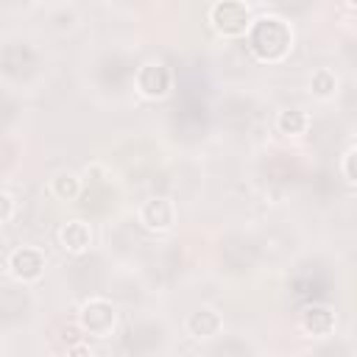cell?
Listing matches in <instances>:
<instances>
[{
  "mask_svg": "<svg viewBox=\"0 0 357 357\" xmlns=\"http://www.w3.org/2000/svg\"><path fill=\"white\" fill-rule=\"evenodd\" d=\"M137 84H139V89H142L145 95H165L167 86H170V75H167L165 67H159V64H148V67L139 70Z\"/></svg>",
  "mask_w": 357,
  "mask_h": 357,
  "instance_id": "3",
  "label": "cell"
},
{
  "mask_svg": "<svg viewBox=\"0 0 357 357\" xmlns=\"http://www.w3.org/2000/svg\"><path fill=\"white\" fill-rule=\"evenodd\" d=\"M56 192H59V195H73V192H75V181H73L70 176L59 178V181H56Z\"/></svg>",
  "mask_w": 357,
  "mask_h": 357,
  "instance_id": "11",
  "label": "cell"
},
{
  "mask_svg": "<svg viewBox=\"0 0 357 357\" xmlns=\"http://www.w3.org/2000/svg\"><path fill=\"white\" fill-rule=\"evenodd\" d=\"M304 126V117L298 112H290V114H282V128L284 131H298Z\"/></svg>",
  "mask_w": 357,
  "mask_h": 357,
  "instance_id": "10",
  "label": "cell"
},
{
  "mask_svg": "<svg viewBox=\"0 0 357 357\" xmlns=\"http://www.w3.org/2000/svg\"><path fill=\"white\" fill-rule=\"evenodd\" d=\"M11 265H14L17 276L33 279V276H39V271H42V257H39L36 251H28V248H25V251H17V254H14Z\"/></svg>",
  "mask_w": 357,
  "mask_h": 357,
  "instance_id": "6",
  "label": "cell"
},
{
  "mask_svg": "<svg viewBox=\"0 0 357 357\" xmlns=\"http://www.w3.org/2000/svg\"><path fill=\"white\" fill-rule=\"evenodd\" d=\"M190 329L195 332V335H212L215 329H218V318L212 315V312H198V315H192V321H190Z\"/></svg>",
  "mask_w": 357,
  "mask_h": 357,
  "instance_id": "8",
  "label": "cell"
},
{
  "mask_svg": "<svg viewBox=\"0 0 357 357\" xmlns=\"http://www.w3.org/2000/svg\"><path fill=\"white\" fill-rule=\"evenodd\" d=\"M142 220H145L148 226H153V229H167L170 220H173V209H170L167 201L153 198V201L145 204V209H142Z\"/></svg>",
  "mask_w": 357,
  "mask_h": 357,
  "instance_id": "5",
  "label": "cell"
},
{
  "mask_svg": "<svg viewBox=\"0 0 357 357\" xmlns=\"http://www.w3.org/2000/svg\"><path fill=\"white\" fill-rule=\"evenodd\" d=\"M84 324H86V329H89L92 335H106V332L112 329V324H114V312H112L109 304L92 301V304H86V310H84Z\"/></svg>",
  "mask_w": 357,
  "mask_h": 357,
  "instance_id": "4",
  "label": "cell"
},
{
  "mask_svg": "<svg viewBox=\"0 0 357 357\" xmlns=\"http://www.w3.org/2000/svg\"><path fill=\"white\" fill-rule=\"evenodd\" d=\"M307 326L312 329V332H329V326H332V315L326 312V310H310V315H307Z\"/></svg>",
  "mask_w": 357,
  "mask_h": 357,
  "instance_id": "9",
  "label": "cell"
},
{
  "mask_svg": "<svg viewBox=\"0 0 357 357\" xmlns=\"http://www.w3.org/2000/svg\"><path fill=\"white\" fill-rule=\"evenodd\" d=\"M61 240H64V245L70 251H81L89 243V231H86L84 223H67L64 231H61Z\"/></svg>",
  "mask_w": 357,
  "mask_h": 357,
  "instance_id": "7",
  "label": "cell"
},
{
  "mask_svg": "<svg viewBox=\"0 0 357 357\" xmlns=\"http://www.w3.org/2000/svg\"><path fill=\"white\" fill-rule=\"evenodd\" d=\"M251 47L268 61L282 59L290 47V31L279 20H259L251 31Z\"/></svg>",
  "mask_w": 357,
  "mask_h": 357,
  "instance_id": "1",
  "label": "cell"
},
{
  "mask_svg": "<svg viewBox=\"0 0 357 357\" xmlns=\"http://www.w3.org/2000/svg\"><path fill=\"white\" fill-rule=\"evenodd\" d=\"M6 215H8V198L0 195V218H6Z\"/></svg>",
  "mask_w": 357,
  "mask_h": 357,
  "instance_id": "12",
  "label": "cell"
},
{
  "mask_svg": "<svg viewBox=\"0 0 357 357\" xmlns=\"http://www.w3.org/2000/svg\"><path fill=\"white\" fill-rule=\"evenodd\" d=\"M212 20L223 33H243L248 25V8L237 0H223L212 8Z\"/></svg>",
  "mask_w": 357,
  "mask_h": 357,
  "instance_id": "2",
  "label": "cell"
}]
</instances>
